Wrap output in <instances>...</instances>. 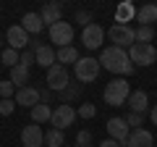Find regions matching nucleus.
<instances>
[{"label": "nucleus", "mask_w": 157, "mask_h": 147, "mask_svg": "<svg viewBox=\"0 0 157 147\" xmlns=\"http://www.w3.org/2000/svg\"><path fill=\"white\" fill-rule=\"evenodd\" d=\"M100 63H102V68H107L110 74H121V76H128L136 68L134 63H131L128 53H126L123 47H115V45L105 47V50L100 53Z\"/></svg>", "instance_id": "f257e3e1"}, {"label": "nucleus", "mask_w": 157, "mask_h": 147, "mask_svg": "<svg viewBox=\"0 0 157 147\" xmlns=\"http://www.w3.org/2000/svg\"><path fill=\"white\" fill-rule=\"evenodd\" d=\"M131 95V84L126 79H113L105 84V92H102V97H105V102L110 108H121L126 105V100H128Z\"/></svg>", "instance_id": "f03ea898"}, {"label": "nucleus", "mask_w": 157, "mask_h": 147, "mask_svg": "<svg viewBox=\"0 0 157 147\" xmlns=\"http://www.w3.org/2000/svg\"><path fill=\"white\" fill-rule=\"evenodd\" d=\"M73 74H76V81H81V84H89V81H94L97 76H100V61L97 58H78L76 63H73Z\"/></svg>", "instance_id": "7ed1b4c3"}, {"label": "nucleus", "mask_w": 157, "mask_h": 147, "mask_svg": "<svg viewBox=\"0 0 157 147\" xmlns=\"http://www.w3.org/2000/svg\"><path fill=\"white\" fill-rule=\"evenodd\" d=\"M128 58L131 63H139V66H152V63L157 61V47L155 45H144V42H134V45L128 47Z\"/></svg>", "instance_id": "20e7f679"}, {"label": "nucleus", "mask_w": 157, "mask_h": 147, "mask_svg": "<svg viewBox=\"0 0 157 147\" xmlns=\"http://www.w3.org/2000/svg\"><path fill=\"white\" fill-rule=\"evenodd\" d=\"M107 37H110V42L115 47H131L136 42V29H131V26H121V24H113L110 29H107Z\"/></svg>", "instance_id": "39448f33"}, {"label": "nucleus", "mask_w": 157, "mask_h": 147, "mask_svg": "<svg viewBox=\"0 0 157 147\" xmlns=\"http://www.w3.org/2000/svg\"><path fill=\"white\" fill-rule=\"evenodd\" d=\"M68 84H71V79H68L66 66L55 63V66H50V68H47V87H50L52 92H63Z\"/></svg>", "instance_id": "423d86ee"}, {"label": "nucleus", "mask_w": 157, "mask_h": 147, "mask_svg": "<svg viewBox=\"0 0 157 147\" xmlns=\"http://www.w3.org/2000/svg\"><path fill=\"white\" fill-rule=\"evenodd\" d=\"M50 42H55L58 47H68L73 42V26L68 21H58L50 26Z\"/></svg>", "instance_id": "0eeeda50"}, {"label": "nucleus", "mask_w": 157, "mask_h": 147, "mask_svg": "<svg viewBox=\"0 0 157 147\" xmlns=\"http://www.w3.org/2000/svg\"><path fill=\"white\" fill-rule=\"evenodd\" d=\"M102 40H105V29H102L100 24L92 21L89 26H84V32H81V45H84L86 50H100Z\"/></svg>", "instance_id": "6e6552de"}, {"label": "nucleus", "mask_w": 157, "mask_h": 147, "mask_svg": "<svg viewBox=\"0 0 157 147\" xmlns=\"http://www.w3.org/2000/svg\"><path fill=\"white\" fill-rule=\"evenodd\" d=\"M73 121H76V108L73 105H58L55 110H52V116H50V124H52V129H66V126H71Z\"/></svg>", "instance_id": "1a4fd4ad"}, {"label": "nucleus", "mask_w": 157, "mask_h": 147, "mask_svg": "<svg viewBox=\"0 0 157 147\" xmlns=\"http://www.w3.org/2000/svg\"><path fill=\"white\" fill-rule=\"evenodd\" d=\"M6 40H8V47L11 50H26V45L32 40H29V34L24 32V26L21 24H13V26H8V32H6Z\"/></svg>", "instance_id": "9d476101"}, {"label": "nucleus", "mask_w": 157, "mask_h": 147, "mask_svg": "<svg viewBox=\"0 0 157 147\" xmlns=\"http://www.w3.org/2000/svg\"><path fill=\"white\" fill-rule=\"evenodd\" d=\"M107 134H110V139H115L118 145L123 147L126 139H128V134H131V129L126 124V118H110L107 121Z\"/></svg>", "instance_id": "9b49d317"}, {"label": "nucleus", "mask_w": 157, "mask_h": 147, "mask_svg": "<svg viewBox=\"0 0 157 147\" xmlns=\"http://www.w3.org/2000/svg\"><path fill=\"white\" fill-rule=\"evenodd\" d=\"M21 145L24 147H42L45 145V131L39 129V124H32V126L21 129Z\"/></svg>", "instance_id": "f8f14e48"}, {"label": "nucleus", "mask_w": 157, "mask_h": 147, "mask_svg": "<svg viewBox=\"0 0 157 147\" xmlns=\"http://www.w3.org/2000/svg\"><path fill=\"white\" fill-rule=\"evenodd\" d=\"M126 105H128L131 113L144 116L147 108H149V97H147V92H141V89H131V95H128V100H126Z\"/></svg>", "instance_id": "ddd939ff"}, {"label": "nucleus", "mask_w": 157, "mask_h": 147, "mask_svg": "<svg viewBox=\"0 0 157 147\" xmlns=\"http://www.w3.org/2000/svg\"><path fill=\"white\" fill-rule=\"evenodd\" d=\"M16 105H24L32 110L34 105H39V89L37 87H21V89H16Z\"/></svg>", "instance_id": "4468645a"}, {"label": "nucleus", "mask_w": 157, "mask_h": 147, "mask_svg": "<svg viewBox=\"0 0 157 147\" xmlns=\"http://www.w3.org/2000/svg\"><path fill=\"white\" fill-rule=\"evenodd\" d=\"M39 16H42V24L45 26H52V24L63 21V6L60 3H45L42 11H39Z\"/></svg>", "instance_id": "2eb2a0df"}, {"label": "nucleus", "mask_w": 157, "mask_h": 147, "mask_svg": "<svg viewBox=\"0 0 157 147\" xmlns=\"http://www.w3.org/2000/svg\"><path fill=\"white\" fill-rule=\"evenodd\" d=\"M152 145H155V137L147 129H131V134H128L123 147H152Z\"/></svg>", "instance_id": "dca6fc26"}, {"label": "nucleus", "mask_w": 157, "mask_h": 147, "mask_svg": "<svg viewBox=\"0 0 157 147\" xmlns=\"http://www.w3.org/2000/svg\"><path fill=\"white\" fill-rule=\"evenodd\" d=\"M34 63L42 66V68L55 66V47L52 45H37V50H34Z\"/></svg>", "instance_id": "f3484780"}, {"label": "nucleus", "mask_w": 157, "mask_h": 147, "mask_svg": "<svg viewBox=\"0 0 157 147\" xmlns=\"http://www.w3.org/2000/svg\"><path fill=\"white\" fill-rule=\"evenodd\" d=\"M21 26H24V32H26V34H39L42 29H45V24H42V16H39V13L29 11V13H24Z\"/></svg>", "instance_id": "a211bd4d"}, {"label": "nucleus", "mask_w": 157, "mask_h": 147, "mask_svg": "<svg viewBox=\"0 0 157 147\" xmlns=\"http://www.w3.org/2000/svg\"><path fill=\"white\" fill-rule=\"evenodd\" d=\"M136 21H139V26H152V24H157V6L155 3L141 6L139 11H136Z\"/></svg>", "instance_id": "6ab92c4d"}, {"label": "nucleus", "mask_w": 157, "mask_h": 147, "mask_svg": "<svg viewBox=\"0 0 157 147\" xmlns=\"http://www.w3.org/2000/svg\"><path fill=\"white\" fill-rule=\"evenodd\" d=\"M131 18H136V8H134V3H123V6H118V11H115V21L121 24V26H128Z\"/></svg>", "instance_id": "aec40b11"}, {"label": "nucleus", "mask_w": 157, "mask_h": 147, "mask_svg": "<svg viewBox=\"0 0 157 147\" xmlns=\"http://www.w3.org/2000/svg\"><path fill=\"white\" fill-rule=\"evenodd\" d=\"M50 116H52V108L45 102L32 108V124H50Z\"/></svg>", "instance_id": "412c9836"}, {"label": "nucleus", "mask_w": 157, "mask_h": 147, "mask_svg": "<svg viewBox=\"0 0 157 147\" xmlns=\"http://www.w3.org/2000/svg\"><path fill=\"white\" fill-rule=\"evenodd\" d=\"M29 74H32V68H24L21 63H18V66H13V68H11V84H13V87L18 84V89H21V87H26Z\"/></svg>", "instance_id": "4be33fe9"}, {"label": "nucleus", "mask_w": 157, "mask_h": 147, "mask_svg": "<svg viewBox=\"0 0 157 147\" xmlns=\"http://www.w3.org/2000/svg\"><path fill=\"white\" fill-rule=\"evenodd\" d=\"M78 61V53H76V47L73 45H68V47H58V53H55V63H76Z\"/></svg>", "instance_id": "5701e85b"}, {"label": "nucleus", "mask_w": 157, "mask_h": 147, "mask_svg": "<svg viewBox=\"0 0 157 147\" xmlns=\"http://www.w3.org/2000/svg\"><path fill=\"white\" fill-rule=\"evenodd\" d=\"M63 142H66V134H63L60 129H47L45 131V147H63Z\"/></svg>", "instance_id": "b1692460"}, {"label": "nucleus", "mask_w": 157, "mask_h": 147, "mask_svg": "<svg viewBox=\"0 0 157 147\" xmlns=\"http://www.w3.org/2000/svg\"><path fill=\"white\" fill-rule=\"evenodd\" d=\"M81 89H84V87H81V84H68L66 89L60 92V97H63V105H68V102H71V100H76V97L81 95Z\"/></svg>", "instance_id": "393cba45"}, {"label": "nucleus", "mask_w": 157, "mask_h": 147, "mask_svg": "<svg viewBox=\"0 0 157 147\" xmlns=\"http://www.w3.org/2000/svg\"><path fill=\"white\" fill-rule=\"evenodd\" d=\"M152 40H155V29H152V26H139V29H136V42L152 45Z\"/></svg>", "instance_id": "a878e982"}, {"label": "nucleus", "mask_w": 157, "mask_h": 147, "mask_svg": "<svg viewBox=\"0 0 157 147\" xmlns=\"http://www.w3.org/2000/svg\"><path fill=\"white\" fill-rule=\"evenodd\" d=\"M18 55H21L18 50H11V47H8V50H3V55H0V63H6L8 68H13V66H18Z\"/></svg>", "instance_id": "bb28decb"}, {"label": "nucleus", "mask_w": 157, "mask_h": 147, "mask_svg": "<svg viewBox=\"0 0 157 147\" xmlns=\"http://www.w3.org/2000/svg\"><path fill=\"white\" fill-rule=\"evenodd\" d=\"M13 92H16V87L11 84V79H8V81H3V79H0V100H11V97H13Z\"/></svg>", "instance_id": "cd10ccee"}, {"label": "nucleus", "mask_w": 157, "mask_h": 147, "mask_svg": "<svg viewBox=\"0 0 157 147\" xmlns=\"http://www.w3.org/2000/svg\"><path fill=\"white\" fill-rule=\"evenodd\" d=\"M18 63H21L24 68H32V66H34V50H29V47H26V50H21Z\"/></svg>", "instance_id": "c85d7f7f"}, {"label": "nucleus", "mask_w": 157, "mask_h": 147, "mask_svg": "<svg viewBox=\"0 0 157 147\" xmlns=\"http://www.w3.org/2000/svg\"><path fill=\"white\" fill-rule=\"evenodd\" d=\"M126 124H128V129H141V124H144V116L131 113V110H128V116H126Z\"/></svg>", "instance_id": "c756f323"}, {"label": "nucleus", "mask_w": 157, "mask_h": 147, "mask_svg": "<svg viewBox=\"0 0 157 147\" xmlns=\"http://www.w3.org/2000/svg\"><path fill=\"white\" fill-rule=\"evenodd\" d=\"M94 113H97V108L92 105V102H84V105H78V116H81V118H94Z\"/></svg>", "instance_id": "7c9ffc66"}, {"label": "nucleus", "mask_w": 157, "mask_h": 147, "mask_svg": "<svg viewBox=\"0 0 157 147\" xmlns=\"http://www.w3.org/2000/svg\"><path fill=\"white\" fill-rule=\"evenodd\" d=\"M92 145V134H89V131H78V134H76V147H89Z\"/></svg>", "instance_id": "2f4dec72"}, {"label": "nucleus", "mask_w": 157, "mask_h": 147, "mask_svg": "<svg viewBox=\"0 0 157 147\" xmlns=\"http://www.w3.org/2000/svg\"><path fill=\"white\" fill-rule=\"evenodd\" d=\"M13 108H16V102H13V100H0V116H11Z\"/></svg>", "instance_id": "473e14b6"}, {"label": "nucleus", "mask_w": 157, "mask_h": 147, "mask_svg": "<svg viewBox=\"0 0 157 147\" xmlns=\"http://www.w3.org/2000/svg\"><path fill=\"white\" fill-rule=\"evenodd\" d=\"M76 21L84 24V26H89V24H92V13L89 11H76Z\"/></svg>", "instance_id": "72a5a7b5"}, {"label": "nucleus", "mask_w": 157, "mask_h": 147, "mask_svg": "<svg viewBox=\"0 0 157 147\" xmlns=\"http://www.w3.org/2000/svg\"><path fill=\"white\" fill-rule=\"evenodd\" d=\"M50 92L52 89H42V92H39V102H45V105H47V102H50Z\"/></svg>", "instance_id": "f704fd0d"}, {"label": "nucleus", "mask_w": 157, "mask_h": 147, "mask_svg": "<svg viewBox=\"0 0 157 147\" xmlns=\"http://www.w3.org/2000/svg\"><path fill=\"white\" fill-rule=\"evenodd\" d=\"M100 147H121V145L115 139H105V142H100Z\"/></svg>", "instance_id": "c9c22d12"}, {"label": "nucleus", "mask_w": 157, "mask_h": 147, "mask_svg": "<svg viewBox=\"0 0 157 147\" xmlns=\"http://www.w3.org/2000/svg\"><path fill=\"white\" fill-rule=\"evenodd\" d=\"M149 118H152V124L157 126V105H152V110H149Z\"/></svg>", "instance_id": "e433bc0d"}, {"label": "nucleus", "mask_w": 157, "mask_h": 147, "mask_svg": "<svg viewBox=\"0 0 157 147\" xmlns=\"http://www.w3.org/2000/svg\"><path fill=\"white\" fill-rule=\"evenodd\" d=\"M0 55H3V50H0Z\"/></svg>", "instance_id": "4c0bfd02"}, {"label": "nucleus", "mask_w": 157, "mask_h": 147, "mask_svg": "<svg viewBox=\"0 0 157 147\" xmlns=\"http://www.w3.org/2000/svg\"><path fill=\"white\" fill-rule=\"evenodd\" d=\"M89 147H92V145H89Z\"/></svg>", "instance_id": "58836bf2"}]
</instances>
